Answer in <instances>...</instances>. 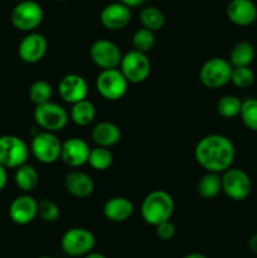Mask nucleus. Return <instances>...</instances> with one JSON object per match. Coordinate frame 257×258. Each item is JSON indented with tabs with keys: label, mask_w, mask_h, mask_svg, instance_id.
Instances as JSON below:
<instances>
[{
	"label": "nucleus",
	"mask_w": 257,
	"mask_h": 258,
	"mask_svg": "<svg viewBox=\"0 0 257 258\" xmlns=\"http://www.w3.org/2000/svg\"><path fill=\"white\" fill-rule=\"evenodd\" d=\"M248 247H249V249H251V251L253 252L254 254H257V232H256V233L252 234L251 238H249Z\"/></svg>",
	"instance_id": "e433bc0d"
},
{
	"label": "nucleus",
	"mask_w": 257,
	"mask_h": 258,
	"mask_svg": "<svg viewBox=\"0 0 257 258\" xmlns=\"http://www.w3.org/2000/svg\"><path fill=\"white\" fill-rule=\"evenodd\" d=\"M30 150L39 163L53 164L60 159L62 143L54 133L42 131L33 138Z\"/></svg>",
	"instance_id": "9b49d317"
},
{
	"label": "nucleus",
	"mask_w": 257,
	"mask_h": 258,
	"mask_svg": "<svg viewBox=\"0 0 257 258\" xmlns=\"http://www.w3.org/2000/svg\"><path fill=\"white\" fill-rule=\"evenodd\" d=\"M96 117V107L87 98L73 103L70 111V118L78 126L91 125Z\"/></svg>",
	"instance_id": "5701e85b"
},
{
	"label": "nucleus",
	"mask_w": 257,
	"mask_h": 258,
	"mask_svg": "<svg viewBox=\"0 0 257 258\" xmlns=\"http://www.w3.org/2000/svg\"><path fill=\"white\" fill-rule=\"evenodd\" d=\"M9 218L18 226H27L38 217V202L28 193L13 199L8 209Z\"/></svg>",
	"instance_id": "4468645a"
},
{
	"label": "nucleus",
	"mask_w": 257,
	"mask_h": 258,
	"mask_svg": "<svg viewBox=\"0 0 257 258\" xmlns=\"http://www.w3.org/2000/svg\"><path fill=\"white\" fill-rule=\"evenodd\" d=\"M65 188L76 198H88L95 190V183L88 174L80 170H72L65 176Z\"/></svg>",
	"instance_id": "6ab92c4d"
},
{
	"label": "nucleus",
	"mask_w": 257,
	"mask_h": 258,
	"mask_svg": "<svg viewBox=\"0 0 257 258\" xmlns=\"http://www.w3.org/2000/svg\"><path fill=\"white\" fill-rule=\"evenodd\" d=\"M154 33L155 32L146 29L144 27L136 30L133 35L134 49L143 53L150 52L155 45V34Z\"/></svg>",
	"instance_id": "7c9ffc66"
},
{
	"label": "nucleus",
	"mask_w": 257,
	"mask_h": 258,
	"mask_svg": "<svg viewBox=\"0 0 257 258\" xmlns=\"http://www.w3.org/2000/svg\"><path fill=\"white\" fill-rule=\"evenodd\" d=\"M29 149L22 138L15 135L0 136V165L7 169H17L27 163Z\"/></svg>",
	"instance_id": "1a4fd4ad"
},
{
	"label": "nucleus",
	"mask_w": 257,
	"mask_h": 258,
	"mask_svg": "<svg viewBox=\"0 0 257 258\" xmlns=\"http://www.w3.org/2000/svg\"><path fill=\"white\" fill-rule=\"evenodd\" d=\"M96 90L107 101H118L127 93L128 82L117 68L102 70L96 78Z\"/></svg>",
	"instance_id": "0eeeda50"
},
{
	"label": "nucleus",
	"mask_w": 257,
	"mask_h": 258,
	"mask_svg": "<svg viewBox=\"0 0 257 258\" xmlns=\"http://www.w3.org/2000/svg\"><path fill=\"white\" fill-rule=\"evenodd\" d=\"M113 155L108 148H103V146H96V148L91 149L90 156H88L87 164L92 169L97 171H105L112 165Z\"/></svg>",
	"instance_id": "bb28decb"
},
{
	"label": "nucleus",
	"mask_w": 257,
	"mask_h": 258,
	"mask_svg": "<svg viewBox=\"0 0 257 258\" xmlns=\"http://www.w3.org/2000/svg\"><path fill=\"white\" fill-rule=\"evenodd\" d=\"M101 24L108 30H121L131 22V8L121 2H115L107 4L100 14Z\"/></svg>",
	"instance_id": "dca6fc26"
},
{
	"label": "nucleus",
	"mask_w": 257,
	"mask_h": 258,
	"mask_svg": "<svg viewBox=\"0 0 257 258\" xmlns=\"http://www.w3.org/2000/svg\"><path fill=\"white\" fill-rule=\"evenodd\" d=\"M48 52V40L40 33L30 32L18 44V55L28 64L40 62Z\"/></svg>",
	"instance_id": "ddd939ff"
},
{
	"label": "nucleus",
	"mask_w": 257,
	"mask_h": 258,
	"mask_svg": "<svg viewBox=\"0 0 257 258\" xmlns=\"http://www.w3.org/2000/svg\"><path fill=\"white\" fill-rule=\"evenodd\" d=\"M155 233L161 241H170L175 236L176 228L174 226V223H171L170 219H169V221L163 222V223L158 224L155 227Z\"/></svg>",
	"instance_id": "72a5a7b5"
},
{
	"label": "nucleus",
	"mask_w": 257,
	"mask_h": 258,
	"mask_svg": "<svg viewBox=\"0 0 257 258\" xmlns=\"http://www.w3.org/2000/svg\"><path fill=\"white\" fill-rule=\"evenodd\" d=\"M34 121L43 131L57 133L67 126L70 115L67 111L58 103L45 102L37 105L34 108Z\"/></svg>",
	"instance_id": "423d86ee"
},
{
	"label": "nucleus",
	"mask_w": 257,
	"mask_h": 258,
	"mask_svg": "<svg viewBox=\"0 0 257 258\" xmlns=\"http://www.w3.org/2000/svg\"><path fill=\"white\" fill-rule=\"evenodd\" d=\"M242 101L234 95H224L217 102V112L224 118H233L239 116Z\"/></svg>",
	"instance_id": "cd10ccee"
},
{
	"label": "nucleus",
	"mask_w": 257,
	"mask_h": 258,
	"mask_svg": "<svg viewBox=\"0 0 257 258\" xmlns=\"http://www.w3.org/2000/svg\"><path fill=\"white\" fill-rule=\"evenodd\" d=\"M118 67L128 83L144 82L148 80L151 72V63L146 53L135 49L122 55Z\"/></svg>",
	"instance_id": "9d476101"
},
{
	"label": "nucleus",
	"mask_w": 257,
	"mask_h": 258,
	"mask_svg": "<svg viewBox=\"0 0 257 258\" xmlns=\"http://www.w3.org/2000/svg\"><path fill=\"white\" fill-rule=\"evenodd\" d=\"M199 196L204 199H213L222 191V179L218 173L207 171L198 181L197 185Z\"/></svg>",
	"instance_id": "393cba45"
},
{
	"label": "nucleus",
	"mask_w": 257,
	"mask_h": 258,
	"mask_svg": "<svg viewBox=\"0 0 257 258\" xmlns=\"http://www.w3.org/2000/svg\"><path fill=\"white\" fill-rule=\"evenodd\" d=\"M241 120L248 130L257 133V98L251 97L242 101Z\"/></svg>",
	"instance_id": "c756f323"
},
{
	"label": "nucleus",
	"mask_w": 257,
	"mask_h": 258,
	"mask_svg": "<svg viewBox=\"0 0 257 258\" xmlns=\"http://www.w3.org/2000/svg\"><path fill=\"white\" fill-rule=\"evenodd\" d=\"M58 93L65 102L73 105L78 101L87 98V81L77 73H68L60 78L58 83Z\"/></svg>",
	"instance_id": "2eb2a0df"
},
{
	"label": "nucleus",
	"mask_w": 257,
	"mask_h": 258,
	"mask_svg": "<svg viewBox=\"0 0 257 258\" xmlns=\"http://www.w3.org/2000/svg\"><path fill=\"white\" fill-rule=\"evenodd\" d=\"M118 2L123 3V4L127 5L128 8H136V7H140V5H143L146 0H118Z\"/></svg>",
	"instance_id": "c9c22d12"
},
{
	"label": "nucleus",
	"mask_w": 257,
	"mask_h": 258,
	"mask_svg": "<svg viewBox=\"0 0 257 258\" xmlns=\"http://www.w3.org/2000/svg\"><path fill=\"white\" fill-rule=\"evenodd\" d=\"M140 22L144 28L153 32H158L165 24V15L159 8L149 5L141 9L140 12Z\"/></svg>",
	"instance_id": "a878e982"
},
{
	"label": "nucleus",
	"mask_w": 257,
	"mask_h": 258,
	"mask_svg": "<svg viewBox=\"0 0 257 258\" xmlns=\"http://www.w3.org/2000/svg\"><path fill=\"white\" fill-rule=\"evenodd\" d=\"M196 161L206 171L223 173L229 169L236 158V148L231 139L219 134H211L197 143L194 149Z\"/></svg>",
	"instance_id": "f257e3e1"
},
{
	"label": "nucleus",
	"mask_w": 257,
	"mask_h": 258,
	"mask_svg": "<svg viewBox=\"0 0 257 258\" xmlns=\"http://www.w3.org/2000/svg\"><path fill=\"white\" fill-rule=\"evenodd\" d=\"M44 10L39 3L34 0H23L15 4L10 14L13 27L20 32H34L43 22Z\"/></svg>",
	"instance_id": "7ed1b4c3"
},
{
	"label": "nucleus",
	"mask_w": 257,
	"mask_h": 258,
	"mask_svg": "<svg viewBox=\"0 0 257 258\" xmlns=\"http://www.w3.org/2000/svg\"><path fill=\"white\" fill-rule=\"evenodd\" d=\"M91 148L83 139L71 138L62 143L60 160L70 168H80L87 164Z\"/></svg>",
	"instance_id": "f3484780"
},
{
	"label": "nucleus",
	"mask_w": 257,
	"mask_h": 258,
	"mask_svg": "<svg viewBox=\"0 0 257 258\" xmlns=\"http://www.w3.org/2000/svg\"><path fill=\"white\" fill-rule=\"evenodd\" d=\"M55 2H66V0H55Z\"/></svg>",
	"instance_id": "79ce46f5"
},
{
	"label": "nucleus",
	"mask_w": 257,
	"mask_h": 258,
	"mask_svg": "<svg viewBox=\"0 0 257 258\" xmlns=\"http://www.w3.org/2000/svg\"><path fill=\"white\" fill-rule=\"evenodd\" d=\"M227 18L238 27H249L257 20V7L252 0H231L226 8Z\"/></svg>",
	"instance_id": "a211bd4d"
},
{
	"label": "nucleus",
	"mask_w": 257,
	"mask_h": 258,
	"mask_svg": "<svg viewBox=\"0 0 257 258\" xmlns=\"http://www.w3.org/2000/svg\"><path fill=\"white\" fill-rule=\"evenodd\" d=\"M233 67L228 59L222 57L209 58L199 70V80L204 87L217 90L231 82Z\"/></svg>",
	"instance_id": "20e7f679"
},
{
	"label": "nucleus",
	"mask_w": 257,
	"mask_h": 258,
	"mask_svg": "<svg viewBox=\"0 0 257 258\" xmlns=\"http://www.w3.org/2000/svg\"><path fill=\"white\" fill-rule=\"evenodd\" d=\"M183 258H208V257L203 253H199V252H193V253L185 254Z\"/></svg>",
	"instance_id": "4c0bfd02"
},
{
	"label": "nucleus",
	"mask_w": 257,
	"mask_h": 258,
	"mask_svg": "<svg viewBox=\"0 0 257 258\" xmlns=\"http://www.w3.org/2000/svg\"><path fill=\"white\" fill-rule=\"evenodd\" d=\"M256 57L254 47L249 42H238L229 52V63L232 67H247Z\"/></svg>",
	"instance_id": "b1692460"
},
{
	"label": "nucleus",
	"mask_w": 257,
	"mask_h": 258,
	"mask_svg": "<svg viewBox=\"0 0 257 258\" xmlns=\"http://www.w3.org/2000/svg\"><path fill=\"white\" fill-rule=\"evenodd\" d=\"M82 258H107V257L102 253H98V252H90V253L86 254V256Z\"/></svg>",
	"instance_id": "58836bf2"
},
{
	"label": "nucleus",
	"mask_w": 257,
	"mask_h": 258,
	"mask_svg": "<svg viewBox=\"0 0 257 258\" xmlns=\"http://www.w3.org/2000/svg\"><path fill=\"white\" fill-rule=\"evenodd\" d=\"M14 181L23 193H30L38 186L39 174H38L37 169L34 166L25 163L23 165L18 166L17 170H15Z\"/></svg>",
	"instance_id": "4be33fe9"
},
{
	"label": "nucleus",
	"mask_w": 257,
	"mask_h": 258,
	"mask_svg": "<svg viewBox=\"0 0 257 258\" xmlns=\"http://www.w3.org/2000/svg\"><path fill=\"white\" fill-rule=\"evenodd\" d=\"M9 2H15V3H19V2H23V0H9Z\"/></svg>",
	"instance_id": "ea45409f"
},
{
	"label": "nucleus",
	"mask_w": 257,
	"mask_h": 258,
	"mask_svg": "<svg viewBox=\"0 0 257 258\" xmlns=\"http://www.w3.org/2000/svg\"><path fill=\"white\" fill-rule=\"evenodd\" d=\"M222 191L234 202H242L249 197L252 191L251 178L246 171L238 168H229L221 175Z\"/></svg>",
	"instance_id": "6e6552de"
},
{
	"label": "nucleus",
	"mask_w": 257,
	"mask_h": 258,
	"mask_svg": "<svg viewBox=\"0 0 257 258\" xmlns=\"http://www.w3.org/2000/svg\"><path fill=\"white\" fill-rule=\"evenodd\" d=\"M90 57L101 70H111L120 66L122 54L120 48L113 42L108 39H97L91 45Z\"/></svg>",
	"instance_id": "f8f14e48"
},
{
	"label": "nucleus",
	"mask_w": 257,
	"mask_h": 258,
	"mask_svg": "<svg viewBox=\"0 0 257 258\" xmlns=\"http://www.w3.org/2000/svg\"><path fill=\"white\" fill-rule=\"evenodd\" d=\"M254 80H256V75L252 71V68H249V66H247V67H233L231 82L236 87L243 88V90L249 88L254 83Z\"/></svg>",
	"instance_id": "2f4dec72"
},
{
	"label": "nucleus",
	"mask_w": 257,
	"mask_h": 258,
	"mask_svg": "<svg viewBox=\"0 0 257 258\" xmlns=\"http://www.w3.org/2000/svg\"><path fill=\"white\" fill-rule=\"evenodd\" d=\"M53 95V88L49 82L44 80H38L32 83L29 88V98L35 106L49 102Z\"/></svg>",
	"instance_id": "c85d7f7f"
},
{
	"label": "nucleus",
	"mask_w": 257,
	"mask_h": 258,
	"mask_svg": "<svg viewBox=\"0 0 257 258\" xmlns=\"http://www.w3.org/2000/svg\"><path fill=\"white\" fill-rule=\"evenodd\" d=\"M175 203L168 191L153 190L143 199L140 207V213L145 223L156 227L163 222L169 221L174 213Z\"/></svg>",
	"instance_id": "f03ea898"
},
{
	"label": "nucleus",
	"mask_w": 257,
	"mask_h": 258,
	"mask_svg": "<svg viewBox=\"0 0 257 258\" xmlns=\"http://www.w3.org/2000/svg\"><path fill=\"white\" fill-rule=\"evenodd\" d=\"M96 237L90 229L73 227L63 233L60 248L70 257H85L95 248Z\"/></svg>",
	"instance_id": "39448f33"
},
{
	"label": "nucleus",
	"mask_w": 257,
	"mask_h": 258,
	"mask_svg": "<svg viewBox=\"0 0 257 258\" xmlns=\"http://www.w3.org/2000/svg\"><path fill=\"white\" fill-rule=\"evenodd\" d=\"M92 140L97 146H103V148H111L116 144L120 143L121 140V130L116 123L110 122V121H102L95 125L92 128Z\"/></svg>",
	"instance_id": "412c9836"
},
{
	"label": "nucleus",
	"mask_w": 257,
	"mask_h": 258,
	"mask_svg": "<svg viewBox=\"0 0 257 258\" xmlns=\"http://www.w3.org/2000/svg\"><path fill=\"white\" fill-rule=\"evenodd\" d=\"M7 183H8L7 168H4L3 165H0V191L5 188Z\"/></svg>",
	"instance_id": "f704fd0d"
},
{
	"label": "nucleus",
	"mask_w": 257,
	"mask_h": 258,
	"mask_svg": "<svg viewBox=\"0 0 257 258\" xmlns=\"http://www.w3.org/2000/svg\"><path fill=\"white\" fill-rule=\"evenodd\" d=\"M39 258H53V257H50V256H42V257H39Z\"/></svg>",
	"instance_id": "a19ab883"
},
{
	"label": "nucleus",
	"mask_w": 257,
	"mask_h": 258,
	"mask_svg": "<svg viewBox=\"0 0 257 258\" xmlns=\"http://www.w3.org/2000/svg\"><path fill=\"white\" fill-rule=\"evenodd\" d=\"M38 216L47 223H54L59 219L60 209L52 199H43L38 203Z\"/></svg>",
	"instance_id": "473e14b6"
},
{
	"label": "nucleus",
	"mask_w": 257,
	"mask_h": 258,
	"mask_svg": "<svg viewBox=\"0 0 257 258\" xmlns=\"http://www.w3.org/2000/svg\"><path fill=\"white\" fill-rule=\"evenodd\" d=\"M134 203L125 197H112L103 204V216L107 221L120 223L125 222L133 216Z\"/></svg>",
	"instance_id": "aec40b11"
}]
</instances>
